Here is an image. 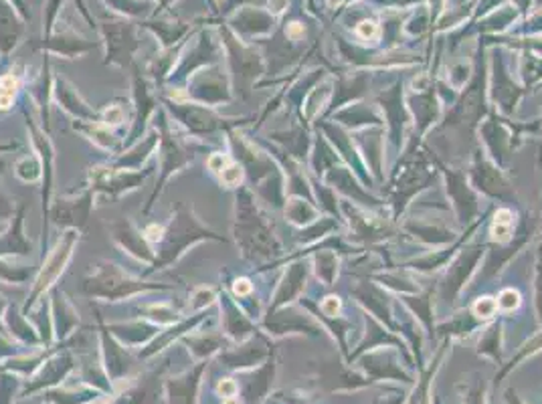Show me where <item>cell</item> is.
<instances>
[{"mask_svg":"<svg viewBox=\"0 0 542 404\" xmlns=\"http://www.w3.org/2000/svg\"><path fill=\"white\" fill-rule=\"evenodd\" d=\"M51 316L55 319L57 329H59V332H57L59 337L68 336L79 321L77 310L73 308L68 298H65V293L59 290V287H53L51 290Z\"/></svg>","mask_w":542,"mask_h":404,"instance_id":"cell-17","label":"cell"},{"mask_svg":"<svg viewBox=\"0 0 542 404\" xmlns=\"http://www.w3.org/2000/svg\"><path fill=\"white\" fill-rule=\"evenodd\" d=\"M235 238L245 259H269L279 253V243L274 237V230L267 227V222L259 214L248 188H241L237 193Z\"/></svg>","mask_w":542,"mask_h":404,"instance_id":"cell-3","label":"cell"},{"mask_svg":"<svg viewBox=\"0 0 542 404\" xmlns=\"http://www.w3.org/2000/svg\"><path fill=\"white\" fill-rule=\"evenodd\" d=\"M219 178H221V184H223V186H227V188H235V186H239V184L243 183V178H245V168L241 166V162H235V160H233L223 172H221Z\"/></svg>","mask_w":542,"mask_h":404,"instance_id":"cell-26","label":"cell"},{"mask_svg":"<svg viewBox=\"0 0 542 404\" xmlns=\"http://www.w3.org/2000/svg\"><path fill=\"white\" fill-rule=\"evenodd\" d=\"M223 404H239V402H237L233 397V399H223Z\"/></svg>","mask_w":542,"mask_h":404,"instance_id":"cell-39","label":"cell"},{"mask_svg":"<svg viewBox=\"0 0 542 404\" xmlns=\"http://www.w3.org/2000/svg\"><path fill=\"white\" fill-rule=\"evenodd\" d=\"M16 144H6V146H0V152H6V150H14Z\"/></svg>","mask_w":542,"mask_h":404,"instance_id":"cell-38","label":"cell"},{"mask_svg":"<svg viewBox=\"0 0 542 404\" xmlns=\"http://www.w3.org/2000/svg\"><path fill=\"white\" fill-rule=\"evenodd\" d=\"M53 97H55V102L59 103L61 110L65 113H69L73 120H81V121L100 120V112L94 110V107L79 95L77 89L73 87L68 79H63V77L55 79Z\"/></svg>","mask_w":542,"mask_h":404,"instance_id":"cell-13","label":"cell"},{"mask_svg":"<svg viewBox=\"0 0 542 404\" xmlns=\"http://www.w3.org/2000/svg\"><path fill=\"white\" fill-rule=\"evenodd\" d=\"M233 293H235L237 300L249 298V295L253 293V283L249 282V279H245V277L235 279V282H233Z\"/></svg>","mask_w":542,"mask_h":404,"instance_id":"cell-31","label":"cell"},{"mask_svg":"<svg viewBox=\"0 0 542 404\" xmlns=\"http://www.w3.org/2000/svg\"><path fill=\"white\" fill-rule=\"evenodd\" d=\"M302 35H303V27L300 22H292L290 27H287V37H290V39L298 40Z\"/></svg>","mask_w":542,"mask_h":404,"instance_id":"cell-36","label":"cell"},{"mask_svg":"<svg viewBox=\"0 0 542 404\" xmlns=\"http://www.w3.org/2000/svg\"><path fill=\"white\" fill-rule=\"evenodd\" d=\"M71 128L84 134L89 142H94L97 148H102L105 152H120L124 148V142L113 134V131L104 126L102 121H81V120H73Z\"/></svg>","mask_w":542,"mask_h":404,"instance_id":"cell-15","label":"cell"},{"mask_svg":"<svg viewBox=\"0 0 542 404\" xmlns=\"http://www.w3.org/2000/svg\"><path fill=\"white\" fill-rule=\"evenodd\" d=\"M172 285L146 283L142 279L132 277L112 261L92 263V269L84 279V293L100 301H122L146 292H167Z\"/></svg>","mask_w":542,"mask_h":404,"instance_id":"cell-2","label":"cell"},{"mask_svg":"<svg viewBox=\"0 0 542 404\" xmlns=\"http://www.w3.org/2000/svg\"><path fill=\"white\" fill-rule=\"evenodd\" d=\"M32 269L27 265H11V259L0 257V282L24 283L31 277Z\"/></svg>","mask_w":542,"mask_h":404,"instance_id":"cell-22","label":"cell"},{"mask_svg":"<svg viewBox=\"0 0 542 404\" xmlns=\"http://www.w3.org/2000/svg\"><path fill=\"white\" fill-rule=\"evenodd\" d=\"M167 107L172 113V118H176L183 126L193 131L194 136L212 134L217 130H227L231 123L229 120L221 118L209 105L203 103H191V102H167Z\"/></svg>","mask_w":542,"mask_h":404,"instance_id":"cell-9","label":"cell"},{"mask_svg":"<svg viewBox=\"0 0 542 404\" xmlns=\"http://www.w3.org/2000/svg\"><path fill=\"white\" fill-rule=\"evenodd\" d=\"M134 102H136L134 123H132V130H130L124 146H134L136 142L142 139L146 123L150 121V118H154L156 105H158V100H156L152 89L148 87L146 79H142L140 76H134Z\"/></svg>","mask_w":542,"mask_h":404,"instance_id":"cell-12","label":"cell"},{"mask_svg":"<svg viewBox=\"0 0 542 404\" xmlns=\"http://www.w3.org/2000/svg\"><path fill=\"white\" fill-rule=\"evenodd\" d=\"M21 89V77L16 73H5L0 77V113H6L13 110V103L16 100V94Z\"/></svg>","mask_w":542,"mask_h":404,"instance_id":"cell-20","label":"cell"},{"mask_svg":"<svg viewBox=\"0 0 542 404\" xmlns=\"http://www.w3.org/2000/svg\"><path fill=\"white\" fill-rule=\"evenodd\" d=\"M472 313L480 319H492L498 313V301L494 298H480L472 305Z\"/></svg>","mask_w":542,"mask_h":404,"instance_id":"cell-27","label":"cell"},{"mask_svg":"<svg viewBox=\"0 0 542 404\" xmlns=\"http://www.w3.org/2000/svg\"><path fill=\"white\" fill-rule=\"evenodd\" d=\"M14 176L23 180L27 184H35V183H43V164H41L39 154H29L23 156L14 162Z\"/></svg>","mask_w":542,"mask_h":404,"instance_id":"cell-19","label":"cell"},{"mask_svg":"<svg viewBox=\"0 0 542 404\" xmlns=\"http://www.w3.org/2000/svg\"><path fill=\"white\" fill-rule=\"evenodd\" d=\"M79 230H65V233L59 237V241H57L55 249L47 255V259H43V267L39 269V274L35 277V283H32L29 298L23 305V313L24 316H29V311L32 305L37 301H41L45 298V295L53 290L57 279L65 271V267L69 265V261L73 257V249H76V245L79 243Z\"/></svg>","mask_w":542,"mask_h":404,"instance_id":"cell-5","label":"cell"},{"mask_svg":"<svg viewBox=\"0 0 542 404\" xmlns=\"http://www.w3.org/2000/svg\"><path fill=\"white\" fill-rule=\"evenodd\" d=\"M188 100H194L196 103L203 105H219V103H227L231 100V92L225 85L223 76H215V73H203V76H196L193 81H188V89H186Z\"/></svg>","mask_w":542,"mask_h":404,"instance_id":"cell-11","label":"cell"},{"mask_svg":"<svg viewBox=\"0 0 542 404\" xmlns=\"http://www.w3.org/2000/svg\"><path fill=\"white\" fill-rule=\"evenodd\" d=\"M5 168H6V164H5V160L0 158V176H3V172H5Z\"/></svg>","mask_w":542,"mask_h":404,"instance_id":"cell-40","label":"cell"},{"mask_svg":"<svg viewBox=\"0 0 542 404\" xmlns=\"http://www.w3.org/2000/svg\"><path fill=\"white\" fill-rule=\"evenodd\" d=\"M154 130L158 131L160 142H158V156H160V180L156 183V188L150 194V199H148L146 206H144V214H148L152 211V206L156 204V199L162 194L164 184L168 183L172 175H176V172L183 170L185 166H188L194 160V152L191 148H186L183 144V139L176 138L175 131L170 128V121L167 118V113L164 110H158L154 113Z\"/></svg>","mask_w":542,"mask_h":404,"instance_id":"cell-4","label":"cell"},{"mask_svg":"<svg viewBox=\"0 0 542 404\" xmlns=\"http://www.w3.org/2000/svg\"><path fill=\"white\" fill-rule=\"evenodd\" d=\"M357 32H358V37H363L366 40H375V39H379V35H381L379 24L373 22V21L360 22L358 27H357Z\"/></svg>","mask_w":542,"mask_h":404,"instance_id":"cell-30","label":"cell"},{"mask_svg":"<svg viewBox=\"0 0 542 404\" xmlns=\"http://www.w3.org/2000/svg\"><path fill=\"white\" fill-rule=\"evenodd\" d=\"M104 126L108 128H118L122 126V123L126 121V110L124 105H120V102H113V103H108L104 107V110H100V120Z\"/></svg>","mask_w":542,"mask_h":404,"instance_id":"cell-25","label":"cell"},{"mask_svg":"<svg viewBox=\"0 0 542 404\" xmlns=\"http://www.w3.org/2000/svg\"><path fill=\"white\" fill-rule=\"evenodd\" d=\"M512 229H514V225H502V222H494V227H492V238H494V241H498V243L510 241Z\"/></svg>","mask_w":542,"mask_h":404,"instance_id":"cell-32","label":"cell"},{"mask_svg":"<svg viewBox=\"0 0 542 404\" xmlns=\"http://www.w3.org/2000/svg\"><path fill=\"white\" fill-rule=\"evenodd\" d=\"M231 162L233 160H231V156H229V154L215 152L207 158V166H209V170L212 172V175H221V172H223Z\"/></svg>","mask_w":542,"mask_h":404,"instance_id":"cell-29","label":"cell"},{"mask_svg":"<svg viewBox=\"0 0 542 404\" xmlns=\"http://www.w3.org/2000/svg\"><path fill=\"white\" fill-rule=\"evenodd\" d=\"M316 217L318 212L303 199H290L285 204V219L294 222V225H306Z\"/></svg>","mask_w":542,"mask_h":404,"instance_id":"cell-21","label":"cell"},{"mask_svg":"<svg viewBox=\"0 0 542 404\" xmlns=\"http://www.w3.org/2000/svg\"><path fill=\"white\" fill-rule=\"evenodd\" d=\"M340 300L336 298V295H330V298H326L320 305V310H322L324 316H339L340 313Z\"/></svg>","mask_w":542,"mask_h":404,"instance_id":"cell-34","label":"cell"},{"mask_svg":"<svg viewBox=\"0 0 542 404\" xmlns=\"http://www.w3.org/2000/svg\"><path fill=\"white\" fill-rule=\"evenodd\" d=\"M237 384L231 381V378H225V381H221L219 386H217V392L221 394L223 399H233L237 394Z\"/></svg>","mask_w":542,"mask_h":404,"instance_id":"cell-35","label":"cell"},{"mask_svg":"<svg viewBox=\"0 0 542 404\" xmlns=\"http://www.w3.org/2000/svg\"><path fill=\"white\" fill-rule=\"evenodd\" d=\"M154 168L142 170H124L108 164V166H95L89 170V186L94 188L95 196H105L110 201H118L126 193H132L150 176Z\"/></svg>","mask_w":542,"mask_h":404,"instance_id":"cell-6","label":"cell"},{"mask_svg":"<svg viewBox=\"0 0 542 404\" xmlns=\"http://www.w3.org/2000/svg\"><path fill=\"white\" fill-rule=\"evenodd\" d=\"M14 217V204L11 196L0 193V220H8Z\"/></svg>","mask_w":542,"mask_h":404,"instance_id":"cell-33","label":"cell"},{"mask_svg":"<svg viewBox=\"0 0 542 404\" xmlns=\"http://www.w3.org/2000/svg\"><path fill=\"white\" fill-rule=\"evenodd\" d=\"M201 241H225V238L204 227L203 222L196 219L193 206L178 202L175 212H172L170 222L164 227L162 241L156 245L158 251H156V259L152 267L146 271V275L170 267L172 263H176L183 257L193 245Z\"/></svg>","mask_w":542,"mask_h":404,"instance_id":"cell-1","label":"cell"},{"mask_svg":"<svg viewBox=\"0 0 542 404\" xmlns=\"http://www.w3.org/2000/svg\"><path fill=\"white\" fill-rule=\"evenodd\" d=\"M94 201L95 193L92 186H86L84 191L79 193H69L68 196L57 199L51 204V209H49V220L59 229H73L84 233L89 214H92L94 209Z\"/></svg>","mask_w":542,"mask_h":404,"instance_id":"cell-8","label":"cell"},{"mask_svg":"<svg viewBox=\"0 0 542 404\" xmlns=\"http://www.w3.org/2000/svg\"><path fill=\"white\" fill-rule=\"evenodd\" d=\"M498 310H502V311H514L516 308H519V305L522 303V298H520V293L516 292V290H512V287H508V290H502L500 292V295H498Z\"/></svg>","mask_w":542,"mask_h":404,"instance_id":"cell-28","label":"cell"},{"mask_svg":"<svg viewBox=\"0 0 542 404\" xmlns=\"http://www.w3.org/2000/svg\"><path fill=\"white\" fill-rule=\"evenodd\" d=\"M217 300V292L212 287H196L191 295V301H188V311L193 313H201L207 308H211Z\"/></svg>","mask_w":542,"mask_h":404,"instance_id":"cell-24","label":"cell"},{"mask_svg":"<svg viewBox=\"0 0 542 404\" xmlns=\"http://www.w3.org/2000/svg\"><path fill=\"white\" fill-rule=\"evenodd\" d=\"M158 142H160L158 131L152 130L150 134L144 136L140 142L130 146L132 150L120 154L118 160L112 162V166L124 168V170H142V164L150 158V154L156 150V148H158Z\"/></svg>","mask_w":542,"mask_h":404,"instance_id":"cell-16","label":"cell"},{"mask_svg":"<svg viewBox=\"0 0 542 404\" xmlns=\"http://www.w3.org/2000/svg\"><path fill=\"white\" fill-rule=\"evenodd\" d=\"M24 209H27L24 204L19 206V211L11 219V225L0 235V257L3 259L29 257L32 253V243L24 237Z\"/></svg>","mask_w":542,"mask_h":404,"instance_id":"cell-14","label":"cell"},{"mask_svg":"<svg viewBox=\"0 0 542 404\" xmlns=\"http://www.w3.org/2000/svg\"><path fill=\"white\" fill-rule=\"evenodd\" d=\"M5 313H6V301L0 298V316H5Z\"/></svg>","mask_w":542,"mask_h":404,"instance_id":"cell-37","label":"cell"},{"mask_svg":"<svg viewBox=\"0 0 542 404\" xmlns=\"http://www.w3.org/2000/svg\"><path fill=\"white\" fill-rule=\"evenodd\" d=\"M140 313L150 316L154 321H160V324H172V321H176L180 316L170 303H148L140 308Z\"/></svg>","mask_w":542,"mask_h":404,"instance_id":"cell-23","label":"cell"},{"mask_svg":"<svg viewBox=\"0 0 542 404\" xmlns=\"http://www.w3.org/2000/svg\"><path fill=\"white\" fill-rule=\"evenodd\" d=\"M303 282H306V269L303 265H294L290 271H287L282 285L274 298V308H279V305H285L287 301H292L295 295L302 292Z\"/></svg>","mask_w":542,"mask_h":404,"instance_id":"cell-18","label":"cell"},{"mask_svg":"<svg viewBox=\"0 0 542 404\" xmlns=\"http://www.w3.org/2000/svg\"><path fill=\"white\" fill-rule=\"evenodd\" d=\"M24 120H27V130L31 136V144L39 152L41 164H43V237H41V257L45 259L47 253V241H49V209H51V193H53V164H55V148L49 139L47 131L39 128L35 121L29 118V113L24 112Z\"/></svg>","mask_w":542,"mask_h":404,"instance_id":"cell-7","label":"cell"},{"mask_svg":"<svg viewBox=\"0 0 542 404\" xmlns=\"http://www.w3.org/2000/svg\"><path fill=\"white\" fill-rule=\"evenodd\" d=\"M108 230L112 241L116 243L122 251L132 255V257L138 261L150 263L152 265L156 259V251L152 249V245L148 243L144 230H140L132 220L128 219L112 220L108 225Z\"/></svg>","mask_w":542,"mask_h":404,"instance_id":"cell-10","label":"cell"}]
</instances>
